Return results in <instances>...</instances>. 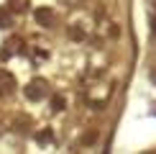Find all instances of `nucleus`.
<instances>
[{
  "label": "nucleus",
  "instance_id": "1",
  "mask_svg": "<svg viewBox=\"0 0 156 154\" xmlns=\"http://www.w3.org/2000/svg\"><path fill=\"white\" fill-rule=\"evenodd\" d=\"M46 95H49V87H46V82H31V85L28 87H26V98H31V100H41V98H46Z\"/></svg>",
  "mask_w": 156,
  "mask_h": 154
},
{
  "label": "nucleus",
  "instance_id": "2",
  "mask_svg": "<svg viewBox=\"0 0 156 154\" xmlns=\"http://www.w3.org/2000/svg\"><path fill=\"white\" fill-rule=\"evenodd\" d=\"M36 18H38V23H41V26H46V28H54V23H56L54 10H49V8H41V10L36 13Z\"/></svg>",
  "mask_w": 156,
  "mask_h": 154
},
{
  "label": "nucleus",
  "instance_id": "3",
  "mask_svg": "<svg viewBox=\"0 0 156 154\" xmlns=\"http://www.w3.org/2000/svg\"><path fill=\"white\" fill-rule=\"evenodd\" d=\"M10 3H13V10H26V0H10Z\"/></svg>",
  "mask_w": 156,
  "mask_h": 154
},
{
  "label": "nucleus",
  "instance_id": "4",
  "mask_svg": "<svg viewBox=\"0 0 156 154\" xmlns=\"http://www.w3.org/2000/svg\"><path fill=\"white\" fill-rule=\"evenodd\" d=\"M0 23H3V28H5V26H10V16H8V10H0Z\"/></svg>",
  "mask_w": 156,
  "mask_h": 154
},
{
  "label": "nucleus",
  "instance_id": "5",
  "mask_svg": "<svg viewBox=\"0 0 156 154\" xmlns=\"http://www.w3.org/2000/svg\"><path fill=\"white\" fill-rule=\"evenodd\" d=\"M62 108H64V100L56 98V100H54V111H62Z\"/></svg>",
  "mask_w": 156,
  "mask_h": 154
},
{
  "label": "nucleus",
  "instance_id": "6",
  "mask_svg": "<svg viewBox=\"0 0 156 154\" xmlns=\"http://www.w3.org/2000/svg\"><path fill=\"white\" fill-rule=\"evenodd\" d=\"M64 3H69V5L74 8V5H80V0H64Z\"/></svg>",
  "mask_w": 156,
  "mask_h": 154
}]
</instances>
